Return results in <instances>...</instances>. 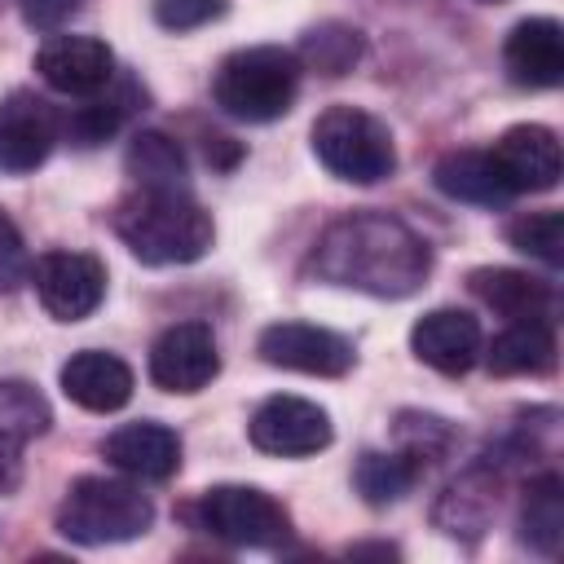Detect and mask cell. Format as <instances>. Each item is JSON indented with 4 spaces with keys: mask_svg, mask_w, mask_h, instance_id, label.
<instances>
[{
    "mask_svg": "<svg viewBox=\"0 0 564 564\" xmlns=\"http://www.w3.org/2000/svg\"><path fill=\"white\" fill-rule=\"evenodd\" d=\"M432 269L427 242L397 216L352 212L326 225L308 256V273L330 286H348L375 300H405Z\"/></svg>",
    "mask_w": 564,
    "mask_h": 564,
    "instance_id": "6da1fadb",
    "label": "cell"
},
{
    "mask_svg": "<svg viewBox=\"0 0 564 564\" xmlns=\"http://www.w3.org/2000/svg\"><path fill=\"white\" fill-rule=\"evenodd\" d=\"M115 234L141 264H194L216 242V225L189 189L128 194L115 207Z\"/></svg>",
    "mask_w": 564,
    "mask_h": 564,
    "instance_id": "7a4b0ae2",
    "label": "cell"
},
{
    "mask_svg": "<svg viewBox=\"0 0 564 564\" xmlns=\"http://www.w3.org/2000/svg\"><path fill=\"white\" fill-rule=\"evenodd\" d=\"M300 57L282 44H251L229 53L216 66L212 101L242 123H273L295 106L300 93Z\"/></svg>",
    "mask_w": 564,
    "mask_h": 564,
    "instance_id": "3957f363",
    "label": "cell"
},
{
    "mask_svg": "<svg viewBox=\"0 0 564 564\" xmlns=\"http://www.w3.org/2000/svg\"><path fill=\"white\" fill-rule=\"evenodd\" d=\"M154 524L150 498L115 476H79L62 507H57V533L75 546H110L132 542Z\"/></svg>",
    "mask_w": 564,
    "mask_h": 564,
    "instance_id": "277c9868",
    "label": "cell"
},
{
    "mask_svg": "<svg viewBox=\"0 0 564 564\" xmlns=\"http://www.w3.org/2000/svg\"><path fill=\"white\" fill-rule=\"evenodd\" d=\"M313 154L317 163L352 185H375L392 176L397 167V145L383 119L357 106H330L313 123Z\"/></svg>",
    "mask_w": 564,
    "mask_h": 564,
    "instance_id": "5b68a950",
    "label": "cell"
},
{
    "mask_svg": "<svg viewBox=\"0 0 564 564\" xmlns=\"http://www.w3.org/2000/svg\"><path fill=\"white\" fill-rule=\"evenodd\" d=\"M198 524L229 546H282L291 538L286 507L256 485H212L198 498Z\"/></svg>",
    "mask_w": 564,
    "mask_h": 564,
    "instance_id": "8992f818",
    "label": "cell"
},
{
    "mask_svg": "<svg viewBox=\"0 0 564 564\" xmlns=\"http://www.w3.org/2000/svg\"><path fill=\"white\" fill-rule=\"evenodd\" d=\"M31 282L48 317L84 322L106 295V264L88 251H44L31 264Z\"/></svg>",
    "mask_w": 564,
    "mask_h": 564,
    "instance_id": "52a82bcc",
    "label": "cell"
},
{
    "mask_svg": "<svg viewBox=\"0 0 564 564\" xmlns=\"http://www.w3.org/2000/svg\"><path fill=\"white\" fill-rule=\"evenodd\" d=\"M247 432H251V445L260 454H278V458H308V454L326 449L330 436H335L330 414L317 401H304V397L260 401Z\"/></svg>",
    "mask_w": 564,
    "mask_h": 564,
    "instance_id": "ba28073f",
    "label": "cell"
},
{
    "mask_svg": "<svg viewBox=\"0 0 564 564\" xmlns=\"http://www.w3.org/2000/svg\"><path fill=\"white\" fill-rule=\"evenodd\" d=\"M256 352L278 370H300V375H317V379H339L357 361V352L344 335H335L326 326H308V322L264 326Z\"/></svg>",
    "mask_w": 564,
    "mask_h": 564,
    "instance_id": "9c48e42d",
    "label": "cell"
},
{
    "mask_svg": "<svg viewBox=\"0 0 564 564\" xmlns=\"http://www.w3.org/2000/svg\"><path fill=\"white\" fill-rule=\"evenodd\" d=\"M220 370L216 335L207 322H176L167 326L150 348V379L163 392H203Z\"/></svg>",
    "mask_w": 564,
    "mask_h": 564,
    "instance_id": "30bf717a",
    "label": "cell"
},
{
    "mask_svg": "<svg viewBox=\"0 0 564 564\" xmlns=\"http://www.w3.org/2000/svg\"><path fill=\"white\" fill-rule=\"evenodd\" d=\"M57 115L44 97L18 88L0 101V172H35L57 145Z\"/></svg>",
    "mask_w": 564,
    "mask_h": 564,
    "instance_id": "8fae6325",
    "label": "cell"
},
{
    "mask_svg": "<svg viewBox=\"0 0 564 564\" xmlns=\"http://www.w3.org/2000/svg\"><path fill=\"white\" fill-rule=\"evenodd\" d=\"M494 159L511 185V194H546L560 185L564 159L560 137L546 123H516L494 141Z\"/></svg>",
    "mask_w": 564,
    "mask_h": 564,
    "instance_id": "7c38bea8",
    "label": "cell"
},
{
    "mask_svg": "<svg viewBox=\"0 0 564 564\" xmlns=\"http://www.w3.org/2000/svg\"><path fill=\"white\" fill-rule=\"evenodd\" d=\"M35 70L53 93L66 97H93L115 75V53L93 35H53L35 53Z\"/></svg>",
    "mask_w": 564,
    "mask_h": 564,
    "instance_id": "4fadbf2b",
    "label": "cell"
},
{
    "mask_svg": "<svg viewBox=\"0 0 564 564\" xmlns=\"http://www.w3.org/2000/svg\"><path fill=\"white\" fill-rule=\"evenodd\" d=\"M410 348L441 375H467L480 357V322L463 308H432L410 326Z\"/></svg>",
    "mask_w": 564,
    "mask_h": 564,
    "instance_id": "5bb4252c",
    "label": "cell"
},
{
    "mask_svg": "<svg viewBox=\"0 0 564 564\" xmlns=\"http://www.w3.org/2000/svg\"><path fill=\"white\" fill-rule=\"evenodd\" d=\"M502 66L520 88H555L564 79V26L555 18H524L507 31Z\"/></svg>",
    "mask_w": 564,
    "mask_h": 564,
    "instance_id": "9a60e30c",
    "label": "cell"
},
{
    "mask_svg": "<svg viewBox=\"0 0 564 564\" xmlns=\"http://www.w3.org/2000/svg\"><path fill=\"white\" fill-rule=\"evenodd\" d=\"M57 379H62L66 401H75L79 410H93V414H110V410L128 405V397H132V370H128V361H119L115 352H97V348L75 352L62 366Z\"/></svg>",
    "mask_w": 564,
    "mask_h": 564,
    "instance_id": "2e32d148",
    "label": "cell"
},
{
    "mask_svg": "<svg viewBox=\"0 0 564 564\" xmlns=\"http://www.w3.org/2000/svg\"><path fill=\"white\" fill-rule=\"evenodd\" d=\"M101 454L106 463H115L119 471L137 476V480H167L176 467H181V441L172 427L163 423H123L119 432H110L101 441Z\"/></svg>",
    "mask_w": 564,
    "mask_h": 564,
    "instance_id": "e0dca14e",
    "label": "cell"
},
{
    "mask_svg": "<svg viewBox=\"0 0 564 564\" xmlns=\"http://www.w3.org/2000/svg\"><path fill=\"white\" fill-rule=\"evenodd\" d=\"M432 181L445 198L454 203H476V207H507L516 194L494 159V150H454L432 167Z\"/></svg>",
    "mask_w": 564,
    "mask_h": 564,
    "instance_id": "ac0fdd59",
    "label": "cell"
},
{
    "mask_svg": "<svg viewBox=\"0 0 564 564\" xmlns=\"http://www.w3.org/2000/svg\"><path fill=\"white\" fill-rule=\"evenodd\" d=\"M494 375H546L555 366V330L546 317H516L502 335H494L485 352Z\"/></svg>",
    "mask_w": 564,
    "mask_h": 564,
    "instance_id": "d6986e66",
    "label": "cell"
},
{
    "mask_svg": "<svg viewBox=\"0 0 564 564\" xmlns=\"http://www.w3.org/2000/svg\"><path fill=\"white\" fill-rule=\"evenodd\" d=\"M471 295L502 317H551V286L520 269H476L467 278Z\"/></svg>",
    "mask_w": 564,
    "mask_h": 564,
    "instance_id": "ffe728a7",
    "label": "cell"
},
{
    "mask_svg": "<svg viewBox=\"0 0 564 564\" xmlns=\"http://www.w3.org/2000/svg\"><path fill=\"white\" fill-rule=\"evenodd\" d=\"M520 542L538 555H555L564 542V489L560 476H538L520 498Z\"/></svg>",
    "mask_w": 564,
    "mask_h": 564,
    "instance_id": "44dd1931",
    "label": "cell"
},
{
    "mask_svg": "<svg viewBox=\"0 0 564 564\" xmlns=\"http://www.w3.org/2000/svg\"><path fill=\"white\" fill-rule=\"evenodd\" d=\"M128 172L141 189H185V154L167 132H137L128 145Z\"/></svg>",
    "mask_w": 564,
    "mask_h": 564,
    "instance_id": "7402d4cb",
    "label": "cell"
},
{
    "mask_svg": "<svg viewBox=\"0 0 564 564\" xmlns=\"http://www.w3.org/2000/svg\"><path fill=\"white\" fill-rule=\"evenodd\" d=\"M361 53H366V40H361L357 26H348V22H322V26H313L304 35V44H300L295 57H300V66L335 79V75H348L361 62Z\"/></svg>",
    "mask_w": 564,
    "mask_h": 564,
    "instance_id": "603a6c76",
    "label": "cell"
},
{
    "mask_svg": "<svg viewBox=\"0 0 564 564\" xmlns=\"http://www.w3.org/2000/svg\"><path fill=\"white\" fill-rule=\"evenodd\" d=\"M494 507H498L494 485H485L480 471H467L463 480H454V485L445 489V498H441V507H436V524H441L445 533H454V538H458V533H480V529L489 524Z\"/></svg>",
    "mask_w": 564,
    "mask_h": 564,
    "instance_id": "cb8c5ba5",
    "label": "cell"
},
{
    "mask_svg": "<svg viewBox=\"0 0 564 564\" xmlns=\"http://www.w3.org/2000/svg\"><path fill=\"white\" fill-rule=\"evenodd\" d=\"M53 410L44 401V392L26 379H0V436L26 445L31 436L48 432Z\"/></svg>",
    "mask_w": 564,
    "mask_h": 564,
    "instance_id": "d4e9b609",
    "label": "cell"
},
{
    "mask_svg": "<svg viewBox=\"0 0 564 564\" xmlns=\"http://www.w3.org/2000/svg\"><path fill=\"white\" fill-rule=\"evenodd\" d=\"M414 476H419V463H414V458H405V454H375V449L361 454V463H357V471H352L361 498L375 502V507L405 498L410 485H414Z\"/></svg>",
    "mask_w": 564,
    "mask_h": 564,
    "instance_id": "484cf974",
    "label": "cell"
},
{
    "mask_svg": "<svg viewBox=\"0 0 564 564\" xmlns=\"http://www.w3.org/2000/svg\"><path fill=\"white\" fill-rule=\"evenodd\" d=\"M507 242L533 260H542L546 269L564 264V216L560 212H524L507 225Z\"/></svg>",
    "mask_w": 564,
    "mask_h": 564,
    "instance_id": "4316f807",
    "label": "cell"
},
{
    "mask_svg": "<svg viewBox=\"0 0 564 564\" xmlns=\"http://www.w3.org/2000/svg\"><path fill=\"white\" fill-rule=\"evenodd\" d=\"M397 441H401V454H405V458L423 463V458H436V454L449 449L454 427H449L445 419H436V414H401Z\"/></svg>",
    "mask_w": 564,
    "mask_h": 564,
    "instance_id": "83f0119b",
    "label": "cell"
},
{
    "mask_svg": "<svg viewBox=\"0 0 564 564\" xmlns=\"http://www.w3.org/2000/svg\"><path fill=\"white\" fill-rule=\"evenodd\" d=\"M123 115H128V106L115 101V97H106V101H88V106H79V110L66 119V132H70L75 145H101V141H110V137L119 132Z\"/></svg>",
    "mask_w": 564,
    "mask_h": 564,
    "instance_id": "f1b7e54d",
    "label": "cell"
},
{
    "mask_svg": "<svg viewBox=\"0 0 564 564\" xmlns=\"http://www.w3.org/2000/svg\"><path fill=\"white\" fill-rule=\"evenodd\" d=\"M229 0H154V22L163 31H194L225 18Z\"/></svg>",
    "mask_w": 564,
    "mask_h": 564,
    "instance_id": "f546056e",
    "label": "cell"
},
{
    "mask_svg": "<svg viewBox=\"0 0 564 564\" xmlns=\"http://www.w3.org/2000/svg\"><path fill=\"white\" fill-rule=\"evenodd\" d=\"M26 278H31L26 242H22L18 225L9 220V212H0V291H18Z\"/></svg>",
    "mask_w": 564,
    "mask_h": 564,
    "instance_id": "4dcf8cb0",
    "label": "cell"
},
{
    "mask_svg": "<svg viewBox=\"0 0 564 564\" xmlns=\"http://www.w3.org/2000/svg\"><path fill=\"white\" fill-rule=\"evenodd\" d=\"M79 4H84V0H18L26 26H35V31H57V26H66V22L79 13Z\"/></svg>",
    "mask_w": 564,
    "mask_h": 564,
    "instance_id": "1f68e13d",
    "label": "cell"
},
{
    "mask_svg": "<svg viewBox=\"0 0 564 564\" xmlns=\"http://www.w3.org/2000/svg\"><path fill=\"white\" fill-rule=\"evenodd\" d=\"M18 485H22V445L0 436V494H9Z\"/></svg>",
    "mask_w": 564,
    "mask_h": 564,
    "instance_id": "d6a6232c",
    "label": "cell"
},
{
    "mask_svg": "<svg viewBox=\"0 0 564 564\" xmlns=\"http://www.w3.org/2000/svg\"><path fill=\"white\" fill-rule=\"evenodd\" d=\"M485 4H498V0H485Z\"/></svg>",
    "mask_w": 564,
    "mask_h": 564,
    "instance_id": "836d02e7",
    "label": "cell"
}]
</instances>
